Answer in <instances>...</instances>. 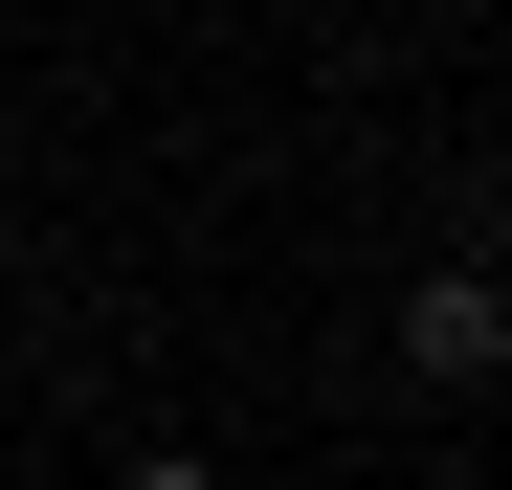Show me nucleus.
<instances>
[{"instance_id":"obj_3","label":"nucleus","mask_w":512,"mask_h":490,"mask_svg":"<svg viewBox=\"0 0 512 490\" xmlns=\"http://www.w3.org/2000/svg\"><path fill=\"white\" fill-rule=\"evenodd\" d=\"M0 268H23V223H0Z\"/></svg>"},{"instance_id":"obj_2","label":"nucleus","mask_w":512,"mask_h":490,"mask_svg":"<svg viewBox=\"0 0 512 490\" xmlns=\"http://www.w3.org/2000/svg\"><path fill=\"white\" fill-rule=\"evenodd\" d=\"M112 490H223V468H201V446H134V468H112Z\"/></svg>"},{"instance_id":"obj_1","label":"nucleus","mask_w":512,"mask_h":490,"mask_svg":"<svg viewBox=\"0 0 512 490\" xmlns=\"http://www.w3.org/2000/svg\"><path fill=\"white\" fill-rule=\"evenodd\" d=\"M401 379H446V401L512 379V290H490V268H423V290H401Z\"/></svg>"}]
</instances>
